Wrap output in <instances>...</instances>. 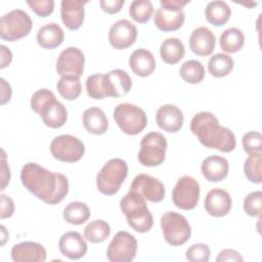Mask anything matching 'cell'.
<instances>
[{
  "instance_id": "cell-1",
  "label": "cell",
  "mask_w": 262,
  "mask_h": 262,
  "mask_svg": "<svg viewBox=\"0 0 262 262\" xmlns=\"http://www.w3.org/2000/svg\"><path fill=\"white\" fill-rule=\"evenodd\" d=\"M20 180L31 193L48 205L60 203L69 192V181L63 174L51 172L37 163L25 164Z\"/></svg>"
},
{
  "instance_id": "cell-2",
  "label": "cell",
  "mask_w": 262,
  "mask_h": 262,
  "mask_svg": "<svg viewBox=\"0 0 262 262\" xmlns=\"http://www.w3.org/2000/svg\"><path fill=\"white\" fill-rule=\"evenodd\" d=\"M190 131L206 147L229 152L235 148L233 132L219 125L218 119L210 112H200L190 121Z\"/></svg>"
},
{
  "instance_id": "cell-3",
  "label": "cell",
  "mask_w": 262,
  "mask_h": 262,
  "mask_svg": "<svg viewBox=\"0 0 262 262\" xmlns=\"http://www.w3.org/2000/svg\"><path fill=\"white\" fill-rule=\"evenodd\" d=\"M31 107L49 128H60L68 119L66 106L56 100L52 91L46 88L37 90L31 97Z\"/></svg>"
},
{
  "instance_id": "cell-4",
  "label": "cell",
  "mask_w": 262,
  "mask_h": 262,
  "mask_svg": "<svg viewBox=\"0 0 262 262\" xmlns=\"http://www.w3.org/2000/svg\"><path fill=\"white\" fill-rule=\"evenodd\" d=\"M120 208L127 218L129 226L143 233L151 229L154 218L147 208L145 199L138 192L129 190L120 201Z\"/></svg>"
},
{
  "instance_id": "cell-5",
  "label": "cell",
  "mask_w": 262,
  "mask_h": 262,
  "mask_svg": "<svg viewBox=\"0 0 262 262\" xmlns=\"http://www.w3.org/2000/svg\"><path fill=\"white\" fill-rule=\"evenodd\" d=\"M128 175V165L122 159H111L96 176V186L105 195L116 194Z\"/></svg>"
},
{
  "instance_id": "cell-6",
  "label": "cell",
  "mask_w": 262,
  "mask_h": 262,
  "mask_svg": "<svg viewBox=\"0 0 262 262\" xmlns=\"http://www.w3.org/2000/svg\"><path fill=\"white\" fill-rule=\"evenodd\" d=\"M114 119L119 128L127 135L139 134L147 124L144 111L128 102L120 103L115 107Z\"/></svg>"
},
{
  "instance_id": "cell-7",
  "label": "cell",
  "mask_w": 262,
  "mask_h": 262,
  "mask_svg": "<svg viewBox=\"0 0 262 262\" xmlns=\"http://www.w3.org/2000/svg\"><path fill=\"white\" fill-rule=\"evenodd\" d=\"M189 1L161 0V7L156 11L154 21L156 27L163 32L179 30L185 19L182 7Z\"/></svg>"
},
{
  "instance_id": "cell-8",
  "label": "cell",
  "mask_w": 262,
  "mask_h": 262,
  "mask_svg": "<svg viewBox=\"0 0 262 262\" xmlns=\"http://www.w3.org/2000/svg\"><path fill=\"white\" fill-rule=\"evenodd\" d=\"M161 228L166 242L174 247L185 244L191 234L187 219L174 211H169L161 217Z\"/></svg>"
},
{
  "instance_id": "cell-9",
  "label": "cell",
  "mask_w": 262,
  "mask_h": 262,
  "mask_svg": "<svg viewBox=\"0 0 262 262\" xmlns=\"http://www.w3.org/2000/svg\"><path fill=\"white\" fill-rule=\"evenodd\" d=\"M32 29L30 15L21 9H13L0 18V37L6 41H16L29 35Z\"/></svg>"
},
{
  "instance_id": "cell-10",
  "label": "cell",
  "mask_w": 262,
  "mask_h": 262,
  "mask_svg": "<svg viewBox=\"0 0 262 262\" xmlns=\"http://www.w3.org/2000/svg\"><path fill=\"white\" fill-rule=\"evenodd\" d=\"M167 140L160 132H149L140 142L138 161L142 166L156 167L161 165L166 158Z\"/></svg>"
},
{
  "instance_id": "cell-11",
  "label": "cell",
  "mask_w": 262,
  "mask_h": 262,
  "mask_svg": "<svg viewBox=\"0 0 262 262\" xmlns=\"http://www.w3.org/2000/svg\"><path fill=\"white\" fill-rule=\"evenodd\" d=\"M50 152L54 159L64 163H75L82 159L85 152L84 143L70 134H62L52 139Z\"/></svg>"
},
{
  "instance_id": "cell-12",
  "label": "cell",
  "mask_w": 262,
  "mask_h": 262,
  "mask_svg": "<svg viewBox=\"0 0 262 262\" xmlns=\"http://www.w3.org/2000/svg\"><path fill=\"white\" fill-rule=\"evenodd\" d=\"M199 199V182L188 175L179 178L172 191L173 204L181 210H192L198 205Z\"/></svg>"
},
{
  "instance_id": "cell-13",
  "label": "cell",
  "mask_w": 262,
  "mask_h": 262,
  "mask_svg": "<svg viewBox=\"0 0 262 262\" xmlns=\"http://www.w3.org/2000/svg\"><path fill=\"white\" fill-rule=\"evenodd\" d=\"M137 252L136 238L127 231H119L111 241L106 257L111 262H130Z\"/></svg>"
},
{
  "instance_id": "cell-14",
  "label": "cell",
  "mask_w": 262,
  "mask_h": 262,
  "mask_svg": "<svg viewBox=\"0 0 262 262\" xmlns=\"http://www.w3.org/2000/svg\"><path fill=\"white\" fill-rule=\"evenodd\" d=\"M84 53L74 46L63 49L56 60V72L60 77L72 76L80 78L84 71Z\"/></svg>"
},
{
  "instance_id": "cell-15",
  "label": "cell",
  "mask_w": 262,
  "mask_h": 262,
  "mask_svg": "<svg viewBox=\"0 0 262 262\" xmlns=\"http://www.w3.org/2000/svg\"><path fill=\"white\" fill-rule=\"evenodd\" d=\"M130 190L138 192L145 200L152 203L163 201L166 193L164 184L159 179L147 174L137 175L131 183Z\"/></svg>"
},
{
  "instance_id": "cell-16",
  "label": "cell",
  "mask_w": 262,
  "mask_h": 262,
  "mask_svg": "<svg viewBox=\"0 0 262 262\" xmlns=\"http://www.w3.org/2000/svg\"><path fill=\"white\" fill-rule=\"evenodd\" d=\"M137 38V29L133 23L128 19L116 21L108 31L110 44L115 49H126L131 46Z\"/></svg>"
},
{
  "instance_id": "cell-17",
  "label": "cell",
  "mask_w": 262,
  "mask_h": 262,
  "mask_svg": "<svg viewBox=\"0 0 262 262\" xmlns=\"http://www.w3.org/2000/svg\"><path fill=\"white\" fill-rule=\"evenodd\" d=\"M102 85L105 97H122L130 91L132 80L125 71L117 69L103 74Z\"/></svg>"
},
{
  "instance_id": "cell-18",
  "label": "cell",
  "mask_w": 262,
  "mask_h": 262,
  "mask_svg": "<svg viewBox=\"0 0 262 262\" xmlns=\"http://www.w3.org/2000/svg\"><path fill=\"white\" fill-rule=\"evenodd\" d=\"M205 209L213 217L226 216L232 205L230 194L222 188H213L208 191L205 198Z\"/></svg>"
},
{
  "instance_id": "cell-19",
  "label": "cell",
  "mask_w": 262,
  "mask_h": 262,
  "mask_svg": "<svg viewBox=\"0 0 262 262\" xmlns=\"http://www.w3.org/2000/svg\"><path fill=\"white\" fill-rule=\"evenodd\" d=\"M156 121L162 130L169 133H175L182 128L184 117L179 107L168 103L162 105L157 111Z\"/></svg>"
},
{
  "instance_id": "cell-20",
  "label": "cell",
  "mask_w": 262,
  "mask_h": 262,
  "mask_svg": "<svg viewBox=\"0 0 262 262\" xmlns=\"http://www.w3.org/2000/svg\"><path fill=\"white\" fill-rule=\"evenodd\" d=\"M60 253L72 260H78L87 253V243L77 231H68L61 235L58 242Z\"/></svg>"
},
{
  "instance_id": "cell-21",
  "label": "cell",
  "mask_w": 262,
  "mask_h": 262,
  "mask_svg": "<svg viewBox=\"0 0 262 262\" xmlns=\"http://www.w3.org/2000/svg\"><path fill=\"white\" fill-rule=\"evenodd\" d=\"M88 1L62 0L60 3V16L63 25L70 30H78L84 21V6Z\"/></svg>"
},
{
  "instance_id": "cell-22",
  "label": "cell",
  "mask_w": 262,
  "mask_h": 262,
  "mask_svg": "<svg viewBox=\"0 0 262 262\" xmlns=\"http://www.w3.org/2000/svg\"><path fill=\"white\" fill-rule=\"evenodd\" d=\"M216 38L213 32L206 27L194 29L189 37V48L199 56H208L215 49Z\"/></svg>"
},
{
  "instance_id": "cell-23",
  "label": "cell",
  "mask_w": 262,
  "mask_h": 262,
  "mask_svg": "<svg viewBox=\"0 0 262 262\" xmlns=\"http://www.w3.org/2000/svg\"><path fill=\"white\" fill-rule=\"evenodd\" d=\"M11 258L14 262H44L46 250L39 243L23 242L12 247Z\"/></svg>"
},
{
  "instance_id": "cell-24",
  "label": "cell",
  "mask_w": 262,
  "mask_h": 262,
  "mask_svg": "<svg viewBox=\"0 0 262 262\" xmlns=\"http://www.w3.org/2000/svg\"><path fill=\"white\" fill-rule=\"evenodd\" d=\"M201 171L203 176L208 181L219 182L227 176L229 164L225 158L218 155H213L203 161Z\"/></svg>"
},
{
  "instance_id": "cell-25",
  "label": "cell",
  "mask_w": 262,
  "mask_h": 262,
  "mask_svg": "<svg viewBox=\"0 0 262 262\" xmlns=\"http://www.w3.org/2000/svg\"><path fill=\"white\" fill-rule=\"evenodd\" d=\"M129 66L135 75L139 77H147L156 69V59L149 50L139 48L133 51L130 55Z\"/></svg>"
},
{
  "instance_id": "cell-26",
  "label": "cell",
  "mask_w": 262,
  "mask_h": 262,
  "mask_svg": "<svg viewBox=\"0 0 262 262\" xmlns=\"http://www.w3.org/2000/svg\"><path fill=\"white\" fill-rule=\"evenodd\" d=\"M82 122L84 128L91 134L101 135L106 132L108 128V121L104 112L97 107L91 106L82 115Z\"/></svg>"
},
{
  "instance_id": "cell-27",
  "label": "cell",
  "mask_w": 262,
  "mask_h": 262,
  "mask_svg": "<svg viewBox=\"0 0 262 262\" xmlns=\"http://www.w3.org/2000/svg\"><path fill=\"white\" fill-rule=\"evenodd\" d=\"M64 39V33L61 27L55 23H49L42 26L37 33L38 44L45 49H53L61 45Z\"/></svg>"
},
{
  "instance_id": "cell-28",
  "label": "cell",
  "mask_w": 262,
  "mask_h": 262,
  "mask_svg": "<svg viewBox=\"0 0 262 262\" xmlns=\"http://www.w3.org/2000/svg\"><path fill=\"white\" fill-rule=\"evenodd\" d=\"M231 10L228 4L222 0L211 1L205 8V16L207 20L216 27L225 25L230 18Z\"/></svg>"
},
{
  "instance_id": "cell-29",
  "label": "cell",
  "mask_w": 262,
  "mask_h": 262,
  "mask_svg": "<svg viewBox=\"0 0 262 262\" xmlns=\"http://www.w3.org/2000/svg\"><path fill=\"white\" fill-rule=\"evenodd\" d=\"M185 48L178 38H168L163 41L160 47L162 59L168 64L178 63L184 56Z\"/></svg>"
},
{
  "instance_id": "cell-30",
  "label": "cell",
  "mask_w": 262,
  "mask_h": 262,
  "mask_svg": "<svg viewBox=\"0 0 262 262\" xmlns=\"http://www.w3.org/2000/svg\"><path fill=\"white\" fill-rule=\"evenodd\" d=\"M245 43V37L243 32L237 28L226 29L219 39L221 49L227 53H234L239 51Z\"/></svg>"
},
{
  "instance_id": "cell-31",
  "label": "cell",
  "mask_w": 262,
  "mask_h": 262,
  "mask_svg": "<svg viewBox=\"0 0 262 262\" xmlns=\"http://www.w3.org/2000/svg\"><path fill=\"white\" fill-rule=\"evenodd\" d=\"M89 207L82 202H72L63 209V219L74 225H81L90 218Z\"/></svg>"
},
{
  "instance_id": "cell-32",
  "label": "cell",
  "mask_w": 262,
  "mask_h": 262,
  "mask_svg": "<svg viewBox=\"0 0 262 262\" xmlns=\"http://www.w3.org/2000/svg\"><path fill=\"white\" fill-rule=\"evenodd\" d=\"M234 62L232 57L225 53H216L208 61V70L215 78L227 76L233 69Z\"/></svg>"
},
{
  "instance_id": "cell-33",
  "label": "cell",
  "mask_w": 262,
  "mask_h": 262,
  "mask_svg": "<svg viewBox=\"0 0 262 262\" xmlns=\"http://www.w3.org/2000/svg\"><path fill=\"white\" fill-rule=\"evenodd\" d=\"M111 234V226L103 220L90 221L84 228L85 238L93 244L104 242Z\"/></svg>"
},
{
  "instance_id": "cell-34",
  "label": "cell",
  "mask_w": 262,
  "mask_h": 262,
  "mask_svg": "<svg viewBox=\"0 0 262 262\" xmlns=\"http://www.w3.org/2000/svg\"><path fill=\"white\" fill-rule=\"evenodd\" d=\"M180 77L189 84H198L205 77V68L199 60L190 59L182 63L179 70Z\"/></svg>"
},
{
  "instance_id": "cell-35",
  "label": "cell",
  "mask_w": 262,
  "mask_h": 262,
  "mask_svg": "<svg viewBox=\"0 0 262 262\" xmlns=\"http://www.w3.org/2000/svg\"><path fill=\"white\" fill-rule=\"evenodd\" d=\"M56 88L58 93L67 100H74L78 98L82 92V86L79 78L72 76L60 77Z\"/></svg>"
},
{
  "instance_id": "cell-36",
  "label": "cell",
  "mask_w": 262,
  "mask_h": 262,
  "mask_svg": "<svg viewBox=\"0 0 262 262\" xmlns=\"http://www.w3.org/2000/svg\"><path fill=\"white\" fill-rule=\"evenodd\" d=\"M261 164H262L261 152L249 155V157L247 158L244 164V172L249 181L257 184L262 182Z\"/></svg>"
},
{
  "instance_id": "cell-37",
  "label": "cell",
  "mask_w": 262,
  "mask_h": 262,
  "mask_svg": "<svg viewBox=\"0 0 262 262\" xmlns=\"http://www.w3.org/2000/svg\"><path fill=\"white\" fill-rule=\"evenodd\" d=\"M154 13V5L148 0H135L129 6L130 16L139 24L147 23Z\"/></svg>"
},
{
  "instance_id": "cell-38",
  "label": "cell",
  "mask_w": 262,
  "mask_h": 262,
  "mask_svg": "<svg viewBox=\"0 0 262 262\" xmlns=\"http://www.w3.org/2000/svg\"><path fill=\"white\" fill-rule=\"evenodd\" d=\"M244 211L251 217H261L262 192L260 190L253 191L244 199Z\"/></svg>"
},
{
  "instance_id": "cell-39",
  "label": "cell",
  "mask_w": 262,
  "mask_h": 262,
  "mask_svg": "<svg viewBox=\"0 0 262 262\" xmlns=\"http://www.w3.org/2000/svg\"><path fill=\"white\" fill-rule=\"evenodd\" d=\"M103 74H94L87 78L86 80V91L87 94L94 99H103L105 94L102 85Z\"/></svg>"
},
{
  "instance_id": "cell-40",
  "label": "cell",
  "mask_w": 262,
  "mask_h": 262,
  "mask_svg": "<svg viewBox=\"0 0 262 262\" xmlns=\"http://www.w3.org/2000/svg\"><path fill=\"white\" fill-rule=\"evenodd\" d=\"M211 250L206 244H193L185 253V257L190 262H207L210 259Z\"/></svg>"
},
{
  "instance_id": "cell-41",
  "label": "cell",
  "mask_w": 262,
  "mask_h": 262,
  "mask_svg": "<svg viewBox=\"0 0 262 262\" xmlns=\"http://www.w3.org/2000/svg\"><path fill=\"white\" fill-rule=\"evenodd\" d=\"M244 150L251 155L261 152L262 149V136L257 131H250L244 134L242 139Z\"/></svg>"
},
{
  "instance_id": "cell-42",
  "label": "cell",
  "mask_w": 262,
  "mask_h": 262,
  "mask_svg": "<svg viewBox=\"0 0 262 262\" xmlns=\"http://www.w3.org/2000/svg\"><path fill=\"white\" fill-rule=\"evenodd\" d=\"M27 4L40 17H46L54 9L53 0H28Z\"/></svg>"
},
{
  "instance_id": "cell-43",
  "label": "cell",
  "mask_w": 262,
  "mask_h": 262,
  "mask_svg": "<svg viewBox=\"0 0 262 262\" xmlns=\"http://www.w3.org/2000/svg\"><path fill=\"white\" fill-rule=\"evenodd\" d=\"M0 218H9L14 213V203L13 200L5 194L0 195Z\"/></svg>"
},
{
  "instance_id": "cell-44",
  "label": "cell",
  "mask_w": 262,
  "mask_h": 262,
  "mask_svg": "<svg viewBox=\"0 0 262 262\" xmlns=\"http://www.w3.org/2000/svg\"><path fill=\"white\" fill-rule=\"evenodd\" d=\"M124 3H125L124 0H100L99 1V5L101 9L108 14L118 13L122 9Z\"/></svg>"
},
{
  "instance_id": "cell-45",
  "label": "cell",
  "mask_w": 262,
  "mask_h": 262,
  "mask_svg": "<svg viewBox=\"0 0 262 262\" xmlns=\"http://www.w3.org/2000/svg\"><path fill=\"white\" fill-rule=\"evenodd\" d=\"M217 262H225V261H244L243 257L241 256V254L232 249H224L222 251L219 252L217 258H216Z\"/></svg>"
},
{
  "instance_id": "cell-46",
  "label": "cell",
  "mask_w": 262,
  "mask_h": 262,
  "mask_svg": "<svg viewBox=\"0 0 262 262\" xmlns=\"http://www.w3.org/2000/svg\"><path fill=\"white\" fill-rule=\"evenodd\" d=\"M2 174H1V179H2V184H1V189L3 190L5 188V186L9 183L10 180V170L9 167L6 165V156H5V151L2 149Z\"/></svg>"
},
{
  "instance_id": "cell-47",
  "label": "cell",
  "mask_w": 262,
  "mask_h": 262,
  "mask_svg": "<svg viewBox=\"0 0 262 262\" xmlns=\"http://www.w3.org/2000/svg\"><path fill=\"white\" fill-rule=\"evenodd\" d=\"M1 82V104H5L6 102H8L11 98V87L10 85L3 79H0Z\"/></svg>"
},
{
  "instance_id": "cell-48",
  "label": "cell",
  "mask_w": 262,
  "mask_h": 262,
  "mask_svg": "<svg viewBox=\"0 0 262 262\" xmlns=\"http://www.w3.org/2000/svg\"><path fill=\"white\" fill-rule=\"evenodd\" d=\"M1 49V69H4L5 67L9 66L11 60H12V53L9 50V48H7L5 45H1L0 46Z\"/></svg>"
},
{
  "instance_id": "cell-49",
  "label": "cell",
  "mask_w": 262,
  "mask_h": 262,
  "mask_svg": "<svg viewBox=\"0 0 262 262\" xmlns=\"http://www.w3.org/2000/svg\"><path fill=\"white\" fill-rule=\"evenodd\" d=\"M0 228H1V246H3L6 243V241L9 238L8 237L9 235H8V232L6 231L4 225H1Z\"/></svg>"
}]
</instances>
